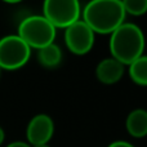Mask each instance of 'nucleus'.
Segmentation results:
<instances>
[{"label":"nucleus","mask_w":147,"mask_h":147,"mask_svg":"<svg viewBox=\"0 0 147 147\" xmlns=\"http://www.w3.org/2000/svg\"><path fill=\"white\" fill-rule=\"evenodd\" d=\"M81 20L94 34H112L125 22L121 0H90L81 10Z\"/></svg>","instance_id":"nucleus-1"},{"label":"nucleus","mask_w":147,"mask_h":147,"mask_svg":"<svg viewBox=\"0 0 147 147\" xmlns=\"http://www.w3.org/2000/svg\"><path fill=\"white\" fill-rule=\"evenodd\" d=\"M110 35L111 57L124 66H129L143 54L146 45L145 35L136 23L124 22Z\"/></svg>","instance_id":"nucleus-2"},{"label":"nucleus","mask_w":147,"mask_h":147,"mask_svg":"<svg viewBox=\"0 0 147 147\" xmlns=\"http://www.w3.org/2000/svg\"><path fill=\"white\" fill-rule=\"evenodd\" d=\"M57 28L44 16H28L18 26L17 35L30 48L41 49L54 43Z\"/></svg>","instance_id":"nucleus-3"},{"label":"nucleus","mask_w":147,"mask_h":147,"mask_svg":"<svg viewBox=\"0 0 147 147\" xmlns=\"http://www.w3.org/2000/svg\"><path fill=\"white\" fill-rule=\"evenodd\" d=\"M43 16L56 28H66L80 20V0H44Z\"/></svg>","instance_id":"nucleus-4"},{"label":"nucleus","mask_w":147,"mask_h":147,"mask_svg":"<svg viewBox=\"0 0 147 147\" xmlns=\"http://www.w3.org/2000/svg\"><path fill=\"white\" fill-rule=\"evenodd\" d=\"M31 48L18 35H8L0 39V69L18 70L28 62Z\"/></svg>","instance_id":"nucleus-5"},{"label":"nucleus","mask_w":147,"mask_h":147,"mask_svg":"<svg viewBox=\"0 0 147 147\" xmlns=\"http://www.w3.org/2000/svg\"><path fill=\"white\" fill-rule=\"evenodd\" d=\"M94 35L93 30L80 18L65 28V44L71 53L84 56L93 48Z\"/></svg>","instance_id":"nucleus-6"},{"label":"nucleus","mask_w":147,"mask_h":147,"mask_svg":"<svg viewBox=\"0 0 147 147\" xmlns=\"http://www.w3.org/2000/svg\"><path fill=\"white\" fill-rule=\"evenodd\" d=\"M54 134V123L47 114L35 115L26 128V137L30 146L48 145Z\"/></svg>","instance_id":"nucleus-7"},{"label":"nucleus","mask_w":147,"mask_h":147,"mask_svg":"<svg viewBox=\"0 0 147 147\" xmlns=\"http://www.w3.org/2000/svg\"><path fill=\"white\" fill-rule=\"evenodd\" d=\"M124 65L120 63L115 58H105L97 65L96 67V76L98 81L106 85H111L121 80L124 75Z\"/></svg>","instance_id":"nucleus-8"},{"label":"nucleus","mask_w":147,"mask_h":147,"mask_svg":"<svg viewBox=\"0 0 147 147\" xmlns=\"http://www.w3.org/2000/svg\"><path fill=\"white\" fill-rule=\"evenodd\" d=\"M125 129L132 137L143 138L147 136V110L136 109L129 112L125 120Z\"/></svg>","instance_id":"nucleus-9"},{"label":"nucleus","mask_w":147,"mask_h":147,"mask_svg":"<svg viewBox=\"0 0 147 147\" xmlns=\"http://www.w3.org/2000/svg\"><path fill=\"white\" fill-rule=\"evenodd\" d=\"M38 59L39 63L45 69H54L59 66L62 61V51L57 44L52 43L49 45L38 51Z\"/></svg>","instance_id":"nucleus-10"},{"label":"nucleus","mask_w":147,"mask_h":147,"mask_svg":"<svg viewBox=\"0 0 147 147\" xmlns=\"http://www.w3.org/2000/svg\"><path fill=\"white\" fill-rule=\"evenodd\" d=\"M129 76L137 85L147 86V56L142 54L129 65Z\"/></svg>","instance_id":"nucleus-11"},{"label":"nucleus","mask_w":147,"mask_h":147,"mask_svg":"<svg viewBox=\"0 0 147 147\" xmlns=\"http://www.w3.org/2000/svg\"><path fill=\"white\" fill-rule=\"evenodd\" d=\"M125 14L140 17L147 13V0H121Z\"/></svg>","instance_id":"nucleus-12"},{"label":"nucleus","mask_w":147,"mask_h":147,"mask_svg":"<svg viewBox=\"0 0 147 147\" xmlns=\"http://www.w3.org/2000/svg\"><path fill=\"white\" fill-rule=\"evenodd\" d=\"M107 147H134V146L130 142H127V141H114Z\"/></svg>","instance_id":"nucleus-13"},{"label":"nucleus","mask_w":147,"mask_h":147,"mask_svg":"<svg viewBox=\"0 0 147 147\" xmlns=\"http://www.w3.org/2000/svg\"><path fill=\"white\" fill-rule=\"evenodd\" d=\"M7 147H31V146L26 142H22V141H16V142L9 143Z\"/></svg>","instance_id":"nucleus-14"},{"label":"nucleus","mask_w":147,"mask_h":147,"mask_svg":"<svg viewBox=\"0 0 147 147\" xmlns=\"http://www.w3.org/2000/svg\"><path fill=\"white\" fill-rule=\"evenodd\" d=\"M4 140H5V133H4V130H3V128L0 127V145H3Z\"/></svg>","instance_id":"nucleus-15"},{"label":"nucleus","mask_w":147,"mask_h":147,"mask_svg":"<svg viewBox=\"0 0 147 147\" xmlns=\"http://www.w3.org/2000/svg\"><path fill=\"white\" fill-rule=\"evenodd\" d=\"M3 1L9 3V4H16V3H20V1H22V0H3Z\"/></svg>","instance_id":"nucleus-16"},{"label":"nucleus","mask_w":147,"mask_h":147,"mask_svg":"<svg viewBox=\"0 0 147 147\" xmlns=\"http://www.w3.org/2000/svg\"><path fill=\"white\" fill-rule=\"evenodd\" d=\"M31 147H51L49 145H38V146H31Z\"/></svg>","instance_id":"nucleus-17"},{"label":"nucleus","mask_w":147,"mask_h":147,"mask_svg":"<svg viewBox=\"0 0 147 147\" xmlns=\"http://www.w3.org/2000/svg\"><path fill=\"white\" fill-rule=\"evenodd\" d=\"M0 74H1V69H0Z\"/></svg>","instance_id":"nucleus-18"}]
</instances>
